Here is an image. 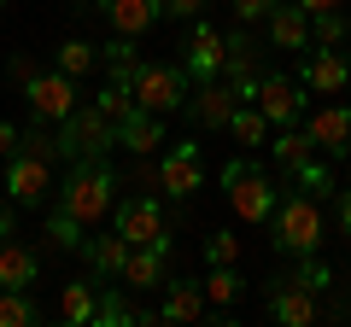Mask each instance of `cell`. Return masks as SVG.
I'll return each instance as SVG.
<instances>
[{
	"mask_svg": "<svg viewBox=\"0 0 351 327\" xmlns=\"http://www.w3.org/2000/svg\"><path fill=\"white\" fill-rule=\"evenodd\" d=\"M112 205H117L112 164H106V158H76L71 176H64V187H59V211L76 216L82 228H94L100 216H112Z\"/></svg>",
	"mask_w": 351,
	"mask_h": 327,
	"instance_id": "1",
	"label": "cell"
},
{
	"mask_svg": "<svg viewBox=\"0 0 351 327\" xmlns=\"http://www.w3.org/2000/svg\"><path fill=\"white\" fill-rule=\"evenodd\" d=\"M269 234H276V246L293 252V257L322 252V234H328L322 199H311V193H287V199H276V211H269Z\"/></svg>",
	"mask_w": 351,
	"mask_h": 327,
	"instance_id": "2",
	"label": "cell"
},
{
	"mask_svg": "<svg viewBox=\"0 0 351 327\" xmlns=\"http://www.w3.org/2000/svg\"><path fill=\"white\" fill-rule=\"evenodd\" d=\"M223 199H228V211H234L240 222H269V211H276L269 176H263L258 164H246V158L223 164Z\"/></svg>",
	"mask_w": 351,
	"mask_h": 327,
	"instance_id": "3",
	"label": "cell"
},
{
	"mask_svg": "<svg viewBox=\"0 0 351 327\" xmlns=\"http://www.w3.org/2000/svg\"><path fill=\"white\" fill-rule=\"evenodd\" d=\"M117 146V123L100 112V105H76L71 117L59 123V158H106Z\"/></svg>",
	"mask_w": 351,
	"mask_h": 327,
	"instance_id": "4",
	"label": "cell"
},
{
	"mask_svg": "<svg viewBox=\"0 0 351 327\" xmlns=\"http://www.w3.org/2000/svg\"><path fill=\"white\" fill-rule=\"evenodd\" d=\"M135 105L141 112H152V117H170V112H182L188 105V70H176V64H141V76H135Z\"/></svg>",
	"mask_w": 351,
	"mask_h": 327,
	"instance_id": "5",
	"label": "cell"
},
{
	"mask_svg": "<svg viewBox=\"0 0 351 327\" xmlns=\"http://www.w3.org/2000/svg\"><path fill=\"white\" fill-rule=\"evenodd\" d=\"M24 100H29V112H36V123H64V117L76 112V76H64V70H36L24 82Z\"/></svg>",
	"mask_w": 351,
	"mask_h": 327,
	"instance_id": "6",
	"label": "cell"
},
{
	"mask_svg": "<svg viewBox=\"0 0 351 327\" xmlns=\"http://www.w3.org/2000/svg\"><path fill=\"white\" fill-rule=\"evenodd\" d=\"M112 216H117V234L129 246H170V222H164V205L152 193H135V199L112 205Z\"/></svg>",
	"mask_w": 351,
	"mask_h": 327,
	"instance_id": "7",
	"label": "cell"
},
{
	"mask_svg": "<svg viewBox=\"0 0 351 327\" xmlns=\"http://www.w3.org/2000/svg\"><path fill=\"white\" fill-rule=\"evenodd\" d=\"M6 193H12V205L36 211L53 193V164L36 158V152H12V158H6Z\"/></svg>",
	"mask_w": 351,
	"mask_h": 327,
	"instance_id": "8",
	"label": "cell"
},
{
	"mask_svg": "<svg viewBox=\"0 0 351 327\" xmlns=\"http://www.w3.org/2000/svg\"><path fill=\"white\" fill-rule=\"evenodd\" d=\"M205 187V164H199V140H176L158 164V193H176V199H188V193Z\"/></svg>",
	"mask_w": 351,
	"mask_h": 327,
	"instance_id": "9",
	"label": "cell"
},
{
	"mask_svg": "<svg viewBox=\"0 0 351 327\" xmlns=\"http://www.w3.org/2000/svg\"><path fill=\"white\" fill-rule=\"evenodd\" d=\"M252 105L269 117V129L304 123V94H299V82H287V76H269V70H263V82H258V94H252Z\"/></svg>",
	"mask_w": 351,
	"mask_h": 327,
	"instance_id": "10",
	"label": "cell"
},
{
	"mask_svg": "<svg viewBox=\"0 0 351 327\" xmlns=\"http://www.w3.org/2000/svg\"><path fill=\"white\" fill-rule=\"evenodd\" d=\"M304 135L316 152L328 158H351V105H322V112L304 117Z\"/></svg>",
	"mask_w": 351,
	"mask_h": 327,
	"instance_id": "11",
	"label": "cell"
},
{
	"mask_svg": "<svg viewBox=\"0 0 351 327\" xmlns=\"http://www.w3.org/2000/svg\"><path fill=\"white\" fill-rule=\"evenodd\" d=\"M263 310H269V322H281V327H311L316 322V292L304 287V280H276L269 298H263Z\"/></svg>",
	"mask_w": 351,
	"mask_h": 327,
	"instance_id": "12",
	"label": "cell"
},
{
	"mask_svg": "<svg viewBox=\"0 0 351 327\" xmlns=\"http://www.w3.org/2000/svg\"><path fill=\"white\" fill-rule=\"evenodd\" d=\"M240 94L228 88V76H211V82H199V88L188 94V112L199 129H228V117H234Z\"/></svg>",
	"mask_w": 351,
	"mask_h": 327,
	"instance_id": "13",
	"label": "cell"
},
{
	"mask_svg": "<svg viewBox=\"0 0 351 327\" xmlns=\"http://www.w3.org/2000/svg\"><path fill=\"white\" fill-rule=\"evenodd\" d=\"M263 24H269V41H276L281 53H304L311 47V12H304L299 0H293V6H269V12H263Z\"/></svg>",
	"mask_w": 351,
	"mask_h": 327,
	"instance_id": "14",
	"label": "cell"
},
{
	"mask_svg": "<svg viewBox=\"0 0 351 327\" xmlns=\"http://www.w3.org/2000/svg\"><path fill=\"white\" fill-rule=\"evenodd\" d=\"M346 76H351L346 53H339V47H316L311 59H304L299 82H304V88H316V94H346Z\"/></svg>",
	"mask_w": 351,
	"mask_h": 327,
	"instance_id": "15",
	"label": "cell"
},
{
	"mask_svg": "<svg viewBox=\"0 0 351 327\" xmlns=\"http://www.w3.org/2000/svg\"><path fill=\"white\" fill-rule=\"evenodd\" d=\"M100 12H106V24H112L117 36H135L141 41L164 18V0H100Z\"/></svg>",
	"mask_w": 351,
	"mask_h": 327,
	"instance_id": "16",
	"label": "cell"
},
{
	"mask_svg": "<svg viewBox=\"0 0 351 327\" xmlns=\"http://www.w3.org/2000/svg\"><path fill=\"white\" fill-rule=\"evenodd\" d=\"M211 315V304H205V287L199 280H164V310H158V322H205Z\"/></svg>",
	"mask_w": 351,
	"mask_h": 327,
	"instance_id": "17",
	"label": "cell"
},
{
	"mask_svg": "<svg viewBox=\"0 0 351 327\" xmlns=\"http://www.w3.org/2000/svg\"><path fill=\"white\" fill-rule=\"evenodd\" d=\"M188 76H199V82H211V76H223V29L217 24H193V41H188V64H182Z\"/></svg>",
	"mask_w": 351,
	"mask_h": 327,
	"instance_id": "18",
	"label": "cell"
},
{
	"mask_svg": "<svg viewBox=\"0 0 351 327\" xmlns=\"http://www.w3.org/2000/svg\"><path fill=\"white\" fill-rule=\"evenodd\" d=\"M117 146L123 152H135V158H152V152L164 146V117H152V112H129L123 123H117Z\"/></svg>",
	"mask_w": 351,
	"mask_h": 327,
	"instance_id": "19",
	"label": "cell"
},
{
	"mask_svg": "<svg viewBox=\"0 0 351 327\" xmlns=\"http://www.w3.org/2000/svg\"><path fill=\"white\" fill-rule=\"evenodd\" d=\"M164 275H170V246H129V263H123L129 292L135 287H164Z\"/></svg>",
	"mask_w": 351,
	"mask_h": 327,
	"instance_id": "20",
	"label": "cell"
},
{
	"mask_svg": "<svg viewBox=\"0 0 351 327\" xmlns=\"http://www.w3.org/2000/svg\"><path fill=\"white\" fill-rule=\"evenodd\" d=\"M100 64H106V82H117V88H135V76H141V47H135V36H112L100 47Z\"/></svg>",
	"mask_w": 351,
	"mask_h": 327,
	"instance_id": "21",
	"label": "cell"
},
{
	"mask_svg": "<svg viewBox=\"0 0 351 327\" xmlns=\"http://www.w3.org/2000/svg\"><path fill=\"white\" fill-rule=\"evenodd\" d=\"M82 257H88V269H94V275H106V280H123V263H129V239L112 228V234L88 239V246H82Z\"/></svg>",
	"mask_w": 351,
	"mask_h": 327,
	"instance_id": "22",
	"label": "cell"
},
{
	"mask_svg": "<svg viewBox=\"0 0 351 327\" xmlns=\"http://www.w3.org/2000/svg\"><path fill=\"white\" fill-rule=\"evenodd\" d=\"M36 275H41L36 252L6 234V239H0V287H36Z\"/></svg>",
	"mask_w": 351,
	"mask_h": 327,
	"instance_id": "23",
	"label": "cell"
},
{
	"mask_svg": "<svg viewBox=\"0 0 351 327\" xmlns=\"http://www.w3.org/2000/svg\"><path fill=\"white\" fill-rule=\"evenodd\" d=\"M94 310H100V287H94V280H71V287L59 292V315L71 327H94Z\"/></svg>",
	"mask_w": 351,
	"mask_h": 327,
	"instance_id": "24",
	"label": "cell"
},
{
	"mask_svg": "<svg viewBox=\"0 0 351 327\" xmlns=\"http://www.w3.org/2000/svg\"><path fill=\"white\" fill-rule=\"evenodd\" d=\"M199 287H205V304H211V315H205V322H223V315H228V304L240 298V287H246V280L234 275V263H223V269H211V275H205Z\"/></svg>",
	"mask_w": 351,
	"mask_h": 327,
	"instance_id": "25",
	"label": "cell"
},
{
	"mask_svg": "<svg viewBox=\"0 0 351 327\" xmlns=\"http://www.w3.org/2000/svg\"><path fill=\"white\" fill-rule=\"evenodd\" d=\"M311 135H304V123H287V129H276V140H269V158L281 164V170H299L304 158H311Z\"/></svg>",
	"mask_w": 351,
	"mask_h": 327,
	"instance_id": "26",
	"label": "cell"
},
{
	"mask_svg": "<svg viewBox=\"0 0 351 327\" xmlns=\"http://www.w3.org/2000/svg\"><path fill=\"white\" fill-rule=\"evenodd\" d=\"M123 322H158V315L135 310L129 298H117L112 287H100V310H94V327H123Z\"/></svg>",
	"mask_w": 351,
	"mask_h": 327,
	"instance_id": "27",
	"label": "cell"
},
{
	"mask_svg": "<svg viewBox=\"0 0 351 327\" xmlns=\"http://www.w3.org/2000/svg\"><path fill=\"white\" fill-rule=\"evenodd\" d=\"M228 135H234L240 146H263V140H269V117H263L258 105H234V117H228Z\"/></svg>",
	"mask_w": 351,
	"mask_h": 327,
	"instance_id": "28",
	"label": "cell"
},
{
	"mask_svg": "<svg viewBox=\"0 0 351 327\" xmlns=\"http://www.w3.org/2000/svg\"><path fill=\"white\" fill-rule=\"evenodd\" d=\"M36 298H29V287H0V327H29L36 322Z\"/></svg>",
	"mask_w": 351,
	"mask_h": 327,
	"instance_id": "29",
	"label": "cell"
},
{
	"mask_svg": "<svg viewBox=\"0 0 351 327\" xmlns=\"http://www.w3.org/2000/svg\"><path fill=\"white\" fill-rule=\"evenodd\" d=\"M94 64H100V47H88L82 36L59 41V59H53V70H64V76H88Z\"/></svg>",
	"mask_w": 351,
	"mask_h": 327,
	"instance_id": "30",
	"label": "cell"
},
{
	"mask_svg": "<svg viewBox=\"0 0 351 327\" xmlns=\"http://www.w3.org/2000/svg\"><path fill=\"white\" fill-rule=\"evenodd\" d=\"M287 176L299 181V193H316V199H328V193H334V170H328V164L316 158V152L299 164V170H287Z\"/></svg>",
	"mask_w": 351,
	"mask_h": 327,
	"instance_id": "31",
	"label": "cell"
},
{
	"mask_svg": "<svg viewBox=\"0 0 351 327\" xmlns=\"http://www.w3.org/2000/svg\"><path fill=\"white\" fill-rule=\"evenodd\" d=\"M47 239H53V246H59V252H82V246H88V228L76 222V216L53 211V216H47Z\"/></svg>",
	"mask_w": 351,
	"mask_h": 327,
	"instance_id": "32",
	"label": "cell"
},
{
	"mask_svg": "<svg viewBox=\"0 0 351 327\" xmlns=\"http://www.w3.org/2000/svg\"><path fill=\"white\" fill-rule=\"evenodd\" d=\"M311 41H316V47H339V41H351V18L346 12H316L311 18Z\"/></svg>",
	"mask_w": 351,
	"mask_h": 327,
	"instance_id": "33",
	"label": "cell"
},
{
	"mask_svg": "<svg viewBox=\"0 0 351 327\" xmlns=\"http://www.w3.org/2000/svg\"><path fill=\"white\" fill-rule=\"evenodd\" d=\"M94 105H100V112L112 117V123H123V117L135 112V94H129V88H117V82H106V88H100V100H94Z\"/></svg>",
	"mask_w": 351,
	"mask_h": 327,
	"instance_id": "34",
	"label": "cell"
},
{
	"mask_svg": "<svg viewBox=\"0 0 351 327\" xmlns=\"http://www.w3.org/2000/svg\"><path fill=\"white\" fill-rule=\"evenodd\" d=\"M234 257H240V239L228 234V228H217V234L205 239V263H211V269H223V263H234Z\"/></svg>",
	"mask_w": 351,
	"mask_h": 327,
	"instance_id": "35",
	"label": "cell"
},
{
	"mask_svg": "<svg viewBox=\"0 0 351 327\" xmlns=\"http://www.w3.org/2000/svg\"><path fill=\"white\" fill-rule=\"evenodd\" d=\"M293 280H304L311 292H322V287H328L334 275H328V263H322L316 252H304V257H299V269H293Z\"/></svg>",
	"mask_w": 351,
	"mask_h": 327,
	"instance_id": "36",
	"label": "cell"
},
{
	"mask_svg": "<svg viewBox=\"0 0 351 327\" xmlns=\"http://www.w3.org/2000/svg\"><path fill=\"white\" fill-rule=\"evenodd\" d=\"M24 152H36V158H59V140H53V135H41V129H29V135H24Z\"/></svg>",
	"mask_w": 351,
	"mask_h": 327,
	"instance_id": "37",
	"label": "cell"
},
{
	"mask_svg": "<svg viewBox=\"0 0 351 327\" xmlns=\"http://www.w3.org/2000/svg\"><path fill=\"white\" fill-rule=\"evenodd\" d=\"M269 6H276V0H234V18H240V24H263Z\"/></svg>",
	"mask_w": 351,
	"mask_h": 327,
	"instance_id": "38",
	"label": "cell"
},
{
	"mask_svg": "<svg viewBox=\"0 0 351 327\" xmlns=\"http://www.w3.org/2000/svg\"><path fill=\"white\" fill-rule=\"evenodd\" d=\"M205 0H164V18H199Z\"/></svg>",
	"mask_w": 351,
	"mask_h": 327,
	"instance_id": "39",
	"label": "cell"
},
{
	"mask_svg": "<svg viewBox=\"0 0 351 327\" xmlns=\"http://www.w3.org/2000/svg\"><path fill=\"white\" fill-rule=\"evenodd\" d=\"M29 76H36V59H29V53H12V82H18V88H24Z\"/></svg>",
	"mask_w": 351,
	"mask_h": 327,
	"instance_id": "40",
	"label": "cell"
},
{
	"mask_svg": "<svg viewBox=\"0 0 351 327\" xmlns=\"http://www.w3.org/2000/svg\"><path fill=\"white\" fill-rule=\"evenodd\" d=\"M334 222L339 234H351V193H334Z\"/></svg>",
	"mask_w": 351,
	"mask_h": 327,
	"instance_id": "41",
	"label": "cell"
},
{
	"mask_svg": "<svg viewBox=\"0 0 351 327\" xmlns=\"http://www.w3.org/2000/svg\"><path fill=\"white\" fill-rule=\"evenodd\" d=\"M18 146H24V135H18V129L12 123H0V158H12V152Z\"/></svg>",
	"mask_w": 351,
	"mask_h": 327,
	"instance_id": "42",
	"label": "cell"
},
{
	"mask_svg": "<svg viewBox=\"0 0 351 327\" xmlns=\"http://www.w3.org/2000/svg\"><path fill=\"white\" fill-rule=\"evenodd\" d=\"M299 6H304L311 18H316V12H346V0H299Z\"/></svg>",
	"mask_w": 351,
	"mask_h": 327,
	"instance_id": "43",
	"label": "cell"
},
{
	"mask_svg": "<svg viewBox=\"0 0 351 327\" xmlns=\"http://www.w3.org/2000/svg\"><path fill=\"white\" fill-rule=\"evenodd\" d=\"M12 234V211H6V205H0V239Z\"/></svg>",
	"mask_w": 351,
	"mask_h": 327,
	"instance_id": "44",
	"label": "cell"
},
{
	"mask_svg": "<svg viewBox=\"0 0 351 327\" xmlns=\"http://www.w3.org/2000/svg\"><path fill=\"white\" fill-rule=\"evenodd\" d=\"M346 100H351V76H346Z\"/></svg>",
	"mask_w": 351,
	"mask_h": 327,
	"instance_id": "45",
	"label": "cell"
},
{
	"mask_svg": "<svg viewBox=\"0 0 351 327\" xmlns=\"http://www.w3.org/2000/svg\"><path fill=\"white\" fill-rule=\"evenodd\" d=\"M0 6H6V0H0Z\"/></svg>",
	"mask_w": 351,
	"mask_h": 327,
	"instance_id": "46",
	"label": "cell"
}]
</instances>
